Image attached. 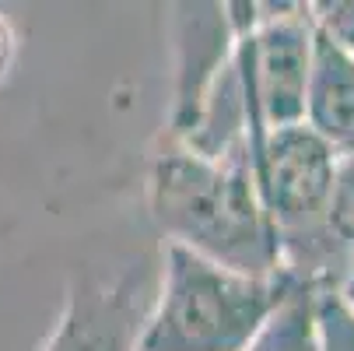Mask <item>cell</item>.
Masks as SVG:
<instances>
[{
	"label": "cell",
	"instance_id": "8fae6325",
	"mask_svg": "<svg viewBox=\"0 0 354 351\" xmlns=\"http://www.w3.org/2000/svg\"><path fill=\"white\" fill-rule=\"evenodd\" d=\"M337 288H340V295H344V303H347V309L354 313V267L347 271V278H344V281H340Z\"/></svg>",
	"mask_w": 354,
	"mask_h": 351
},
{
	"label": "cell",
	"instance_id": "9c48e42d",
	"mask_svg": "<svg viewBox=\"0 0 354 351\" xmlns=\"http://www.w3.org/2000/svg\"><path fill=\"white\" fill-rule=\"evenodd\" d=\"M313 28L354 57V0H337V4H309Z\"/></svg>",
	"mask_w": 354,
	"mask_h": 351
},
{
	"label": "cell",
	"instance_id": "3957f363",
	"mask_svg": "<svg viewBox=\"0 0 354 351\" xmlns=\"http://www.w3.org/2000/svg\"><path fill=\"white\" fill-rule=\"evenodd\" d=\"M228 18L235 25V67L257 152L267 134L298 127L306 116L316 28L309 4H228Z\"/></svg>",
	"mask_w": 354,
	"mask_h": 351
},
{
	"label": "cell",
	"instance_id": "30bf717a",
	"mask_svg": "<svg viewBox=\"0 0 354 351\" xmlns=\"http://www.w3.org/2000/svg\"><path fill=\"white\" fill-rule=\"evenodd\" d=\"M15 53H18V35H15V25L4 18V11H0V81H4V78L11 74Z\"/></svg>",
	"mask_w": 354,
	"mask_h": 351
},
{
	"label": "cell",
	"instance_id": "ba28073f",
	"mask_svg": "<svg viewBox=\"0 0 354 351\" xmlns=\"http://www.w3.org/2000/svg\"><path fill=\"white\" fill-rule=\"evenodd\" d=\"M316 334L319 351H354V313L337 285H323L316 291Z\"/></svg>",
	"mask_w": 354,
	"mask_h": 351
},
{
	"label": "cell",
	"instance_id": "277c9868",
	"mask_svg": "<svg viewBox=\"0 0 354 351\" xmlns=\"http://www.w3.org/2000/svg\"><path fill=\"white\" fill-rule=\"evenodd\" d=\"M155 285L158 267H127L113 281L77 278L39 351H137Z\"/></svg>",
	"mask_w": 354,
	"mask_h": 351
},
{
	"label": "cell",
	"instance_id": "5b68a950",
	"mask_svg": "<svg viewBox=\"0 0 354 351\" xmlns=\"http://www.w3.org/2000/svg\"><path fill=\"white\" fill-rule=\"evenodd\" d=\"M172 11L176 74L165 141L183 137L200 102L207 98V91L214 88V81L235 53V25L228 18V4H179Z\"/></svg>",
	"mask_w": 354,
	"mask_h": 351
},
{
	"label": "cell",
	"instance_id": "6da1fadb",
	"mask_svg": "<svg viewBox=\"0 0 354 351\" xmlns=\"http://www.w3.org/2000/svg\"><path fill=\"white\" fill-rule=\"evenodd\" d=\"M147 208L169 246L242 274H284L277 235L252 176V155L214 162L165 141L151 159Z\"/></svg>",
	"mask_w": 354,
	"mask_h": 351
},
{
	"label": "cell",
	"instance_id": "52a82bcc",
	"mask_svg": "<svg viewBox=\"0 0 354 351\" xmlns=\"http://www.w3.org/2000/svg\"><path fill=\"white\" fill-rule=\"evenodd\" d=\"M316 291L319 285H306L291 278L284 298L263 320V327L257 330V337L249 341L245 351H319Z\"/></svg>",
	"mask_w": 354,
	"mask_h": 351
},
{
	"label": "cell",
	"instance_id": "7a4b0ae2",
	"mask_svg": "<svg viewBox=\"0 0 354 351\" xmlns=\"http://www.w3.org/2000/svg\"><path fill=\"white\" fill-rule=\"evenodd\" d=\"M288 285V274H242L165 242L137 351H245Z\"/></svg>",
	"mask_w": 354,
	"mask_h": 351
},
{
	"label": "cell",
	"instance_id": "8992f818",
	"mask_svg": "<svg viewBox=\"0 0 354 351\" xmlns=\"http://www.w3.org/2000/svg\"><path fill=\"white\" fill-rule=\"evenodd\" d=\"M306 123L337 159L354 155V57L316 32L306 84Z\"/></svg>",
	"mask_w": 354,
	"mask_h": 351
}]
</instances>
